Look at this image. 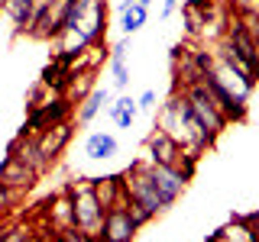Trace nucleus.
Returning <instances> with one entry per match:
<instances>
[{
  "label": "nucleus",
  "instance_id": "obj_4",
  "mask_svg": "<svg viewBox=\"0 0 259 242\" xmlns=\"http://www.w3.org/2000/svg\"><path fill=\"white\" fill-rule=\"evenodd\" d=\"M182 91H185V97H188V103H191L194 116L201 119V126H204L207 133L217 139V136H221L230 123H227V116L221 113L217 100L210 97V91L204 87V81H191V84H185V87H182Z\"/></svg>",
  "mask_w": 259,
  "mask_h": 242
},
{
  "label": "nucleus",
  "instance_id": "obj_21",
  "mask_svg": "<svg viewBox=\"0 0 259 242\" xmlns=\"http://www.w3.org/2000/svg\"><path fill=\"white\" fill-rule=\"evenodd\" d=\"M26 239H29V229H23V226H13V229L0 232V242H26Z\"/></svg>",
  "mask_w": 259,
  "mask_h": 242
},
{
  "label": "nucleus",
  "instance_id": "obj_14",
  "mask_svg": "<svg viewBox=\"0 0 259 242\" xmlns=\"http://www.w3.org/2000/svg\"><path fill=\"white\" fill-rule=\"evenodd\" d=\"M117 139H113L110 133H91L88 136V142H84V155L88 158H94V161H107L117 155Z\"/></svg>",
  "mask_w": 259,
  "mask_h": 242
},
{
  "label": "nucleus",
  "instance_id": "obj_11",
  "mask_svg": "<svg viewBox=\"0 0 259 242\" xmlns=\"http://www.w3.org/2000/svg\"><path fill=\"white\" fill-rule=\"evenodd\" d=\"M149 174H152V181H156V191H159V197L165 200V207L175 204V200L182 197L185 184H188V177L178 171V168H168V165H152L149 161Z\"/></svg>",
  "mask_w": 259,
  "mask_h": 242
},
{
  "label": "nucleus",
  "instance_id": "obj_6",
  "mask_svg": "<svg viewBox=\"0 0 259 242\" xmlns=\"http://www.w3.org/2000/svg\"><path fill=\"white\" fill-rule=\"evenodd\" d=\"M68 113H71V100H68L65 94H52L46 103H39V107H32V110H29L26 126H23L20 133H26V136H39L46 126H55V123H62V119H68Z\"/></svg>",
  "mask_w": 259,
  "mask_h": 242
},
{
  "label": "nucleus",
  "instance_id": "obj_7",
  "mask_svg": "<svg viewBox=\"0 0 259 242\" xmlns=\"http://www.w3.org/2000/svg\"><path fill=\"white\" fill-rule=\"evenodd\" d=\"M136 229H140V226H136V220L130 216V210L126 207H113V210H107V216H104L97 242H133Z\"/></svg>",
  "mask_w": 259,
  "mask_h": 242
},
{
  "label": "nucleus",
  "instance_id": "obj_13",
  "mask_svg": "<svg viewBox=\"0 0 259 242\" xmlns=\"http://www.w3.org/2000/svg\"><path fill=\"white\" fill-rule=\"evenodd\" d=\"M36 7H39V0H4V13L10 16L16 32H29L32 16H36Z\"/></svg>",
  "mask_w": 259,
  "mask_h": 242
},
{
  "label": "nucleus",
  "instance_id": "obj_26",
  "mask_svg": "<svg viewBox=\"0 0 259 242\" xmlns=\"http://www.w3.org/2000/svg\"><path fill=\"white\" fill-rule=\"evenodd\" d=\"M0 10H4V0H0Z\"/></svg>",
  "mask_w": 259,
  "mask_h": 242
},
{
  "label": "nucleus",
  "instance_id": "obj_24",
  "mask_svg": "<svg viewBox=\"0 0 259 242\" xmlns=\"http://www.w3.org/2000/svg\"><path fill=\"white\" fill-rule=\"evenodd\" d=\"M175 10H178V0H165V4H162V20H168Z\"/></svg>",
  "mask_w": 259,
  "mask_h": 242
},
{
  "label": "nucleus",
  "instance_id": "obj_17",
  "mask_svg": "<svg viewBox=\"0 0 259 242\" xmlns=\"http://www.w3.org/2000/svg\"><path fill=\"white\" fill-rule=\"evenodd\" d=\"M110 68H113V84L126 87L130 84V68H126V42H117L110 48Z\"/></svg>",
  "mask_w": 259,
  "mask_h": 242
},
{
  "label": "nucleus",
  "instance_id": "obj_8",
  "mask_svg": "<svg viewBox=\"0 0 259 242\" xmlns=\"http://www.w3.org/2000/svg\"><path fill=\"white\" fill-rule=\"evenodd\" d=\"M71 119H62V123H55V126H46L42 133L36 136V145H39V152H42V158L49 161V168L59 161V155L65 149H68V142H71Z\"/></svg>",
  "mask_w": 259,
  "mask_h": 242
},
{
  "label": "nucleus",
  "instance_id": "obj_20",
  "mask_svg": "<svg viewBox=\"0 0 259 242\" xmlns=\"http://www.w3.org/2000/svg\"><path fill=\"white\" fill-rule=\"evenodd\" d=\"M126 210H130V216L136 220V226H146V223L152 220V213H149V210H146V207H140V204H133V200L126 204Z\"/></svg>",
  "mask_w": 259,
  "mask_h": 242
},
{
  "label": "nucleus",
  "instance_id": "obj_10",
  "mask_svg": "<svg viewBox=\"0 0 259 242\" xmlns=\"http://www.w3.org/2000/svg\"><path fill=\"white\" fill-rule=\"evenodd\" d=\"M146 161H152V165H168V168H178V161H182V145H178L168 133H162V129H156V133H149V139H146Z\"/></svg>",
  "mask_w": 259,
  "mask_h": 242
},
{
  "label": "nucleus",
  "instance_id": "obj_1",
  "mask_svg": "<svg viewBox=\"0 0 259 242\" xmlns=\"http://www.w3.org/2000/svg\"><path fill=\"white\" fill-rule=\"evenodd\" d=\"M156 129L168 133L185 152H194V155H201L204 149L214 145V136H210L207 129L201 126V119L194 116V110H191V103H188V97H185L182 87H175L172 97H168V100L159 107V113H156Z\"/></svg>",
  "mask_w": 259,
  "mask_h": 242
},
{
  "label": "nucleus",
  "instance_id": "obj_18",
  "mask_svg": "<svg viewBox=\"0 0 259 242\" xmlns=\"http://www.w3.org/2000/svg\"><path fill=\"white\" fill-rule=\"evenodd\" d=\"M146 20H149V7H140V4H123V32L126 36H133V32H140L146 26Z\"/></svg>",
  "mask_w": 259,
  "mask_h": 242
},
{
  "label": "nucleus",
  "instance_id": "obj_2",
  "mask_svg": "<svg viewBox=\"0 0 259 242\" xmlns=\"http://www.w3.org/2000/svg\"><path fill=\"white\" fill-rule=\"evenodd\" d=\"M68 197H71V210H75V226L84 232L97 236L104 226V216H107V207L101 204L97 197V188H94V177H81V181L68 184Z\"/></svg>",
  "mask_w": 259,
  "mask_h": 242
},
{
  "label": "nucleus",
  "instance_id": "obj_9",
  "mask_svg": "<svg viewBox=\"0 0 259 242\" xmlns=\"http://www.w3.org/2000/svg\"><path fill=\"white\" fill-rule=\"evenodd\" d=\"M36 177H39L36 168L26 165V161L16 158V155H7L4 165H0V184H4V188H10V191H16V194L29 191L32 184H36Z\"/></svg>",
  "mask_w": 259,
  "mask_h": 242
},
{
  "label": "nucleus",
  "instance_id": "obj_12",
  "mask_svg": "<svg viewBox=\"0 0 259 242\" xmlns=\"http://www.w3.org/2000/svg\"><path fill=\"white\" fill-rule=\"evenodd\" d=\"M46 220H49V229H52V232L75 226V210H71V197H68V191L59 194V197H52V200L46 204Z\"/></svg>",
  "mask_w": 259,
  "mask_h": 242
},
{
  "label": "nucleus",
  "instance_id": "obj_22",
  "mask_svg": "<svg viewBox=\"0 0 259 242\" xmlns=\"http://www.w3.org/2000/svg\"><path fill=\"white\" fill-rule=\"evenodd\" d=\"M13 204H16V191H10V188H4V184H0V213H7Z\"/></svg>",
  "mask_w": 259,
  "mask_h": 242
},
{
  "label": "nucleus",
  "instance_id": "obj_3",
  "mask_svg": "<svg viewBox=\"0 0 259 242\" xmlns=\"http://www.w3.org/2000/svg\"><path fill=\"white\" fill-rule=\"evenodd\" d=\"M123 188H126V197L133 200V204H140V207H146L152 216L156 213H162L165 210V200L159 197V191H156V181H152V174H149V161H133V165L126 168L123 174Z\"/></svg>",
  "mask_w": 259,
  "mask_h": 242
},
{
  "label": "nucleus",
  "instance_id": "obj_25",
  "mask_svg": "<svg viewBox=\"0 0 259 242\" xmlns=\"http://www.w3.org/2000/svg\"><path fill=\"white\" fill-rule=\"evenodd\" d=\"M130 4H140V7H149L152 0H130Z\"/></svg>",
  "mask_w": 259,
  "mask_h": 242
},
{
  "label": "nucleus",
  "instance_id": "obj_16",
  "mask_svg": "<svg viewBox=\"0 0 259 242\" xmlns=\"http://www.w3.org/2000/svg\"><path fill=\"white\" fill-rule=\"evenodd\" d=\"M136 110H140V107H136L133 97H120V100L113 103L107 113H110V119H113L120 129H130V126H133V119H136Z\"/></svg>",
  "mask_w": 259,
  "mask_h": 242
},
{
  "label": "nucleus",
  "instance_id": "obj_15",
  "mask_svg": "<svg viewBox=\"0 0 259 242\" xmlns=\"http://www.w3.org/2000/svg\"><path fill=\"white\" fill-rule=\"evenodd\" d=\"M107 100H110V94H107V91H101V87H94V91L78 103V123H81V126H88V123H91V119L97 116V113L104 110V103H107Z\"/></svg>",
  "mask_w": 259,
  "mask_h": 242
},
{
  "label": "nucleus",
  "instance_id": "obj_23",
  "mask_svg": "<svg viewBox=\"0 0 259 242\" xmlns=\"http://www.w3.org/2000/svg\"><path fill=\"white\" fill-rule=\"evenodd\" d=\"M136 107H140V110L156 107V91H143V94H140V100H136Z\"/></svg>",
  "mask_w": 259,
  "mask_h": 242
},
{
  "label": "nucleus",
  "instance_id": "obj_19",
  "mask_svg": "<svg viewBox=\"0 0 259 242\" xmlns=\"http://www.w3.org/2000/svg\"><path fill=\"white\" fill-rule=\"evenodd\" d=\"M55 242H97V236L78 229V226H68V229H59V232H55Z\"/></svg>",
  "mask_w": 259,
  "mask_h": 242
},
{
  "label": "nucleus",
  "instance_id": "obj_5",
  "mask_svg": "<svg viewBox=\"0 0 259 242\" xmlns=\"http://www.w3.org/2000/svg\"><path fill=\"white\" fill-rule=\"evenodd\" d=\"M201 78H207L210 84H217L224 94H230L237 103H249V91H253V84H256V81H249L243 71L233 68L230 62H224L217 52H214V65H210V71L201 75Z\"/></svg>",
  "mask_w": 259,
  "mask_h": 242
}]
</instances>
